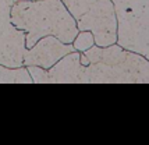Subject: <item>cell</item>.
<instances>
[{
  "label": "cell",
  "mask_w": 149,
  "mask_h": 145,
  "mask_svg": "<svg viewBox=\"0 0 149 145\" xmlns=\"http://www.w3.org/2000/svg\"><path fill=\"white\" fill-rule=\"evenodd\" d=\"M88 64L79 63V52L65 54L47 70V84H148L149 59L125 50L117 43L86 49Z\"/></svg>",
  "instance_id": "6da1fadb"
},
{
  "label": "cell",
  "mask_w": 149,
  "mask_h": 145,
  "mask_svg": "<svg viewBox=\"0 0 149 145\" xmlns=\"http://www.w3.org/2000/svg\"><path fill=\"white\" fill-rule=\"evenodd\" d=\"M11 22L25 32V49L40 38L52 35L63 43H71L78 28L61 0L15 1L10 8Z\"/></svg>",
  "instance_id": "7a4b0ae2"
},
{
  "label": "cell",
  "mask_w": 149,
  "mask_h": 145,
  "mask_svg": "<svg viewBox=\"0 0 149 145\" xmlns=\"http://www.w3.org/2000/svg\"><path fill=\"white\" fill-rule=\"evenodd\" d=\"M116 15V43L149 59V0H111Z\"/></svg>",
  "instance_id": "3957f363"
},
{
  "label": "cell",
  "mask_w": 149,
  "mask_h": 145,
  "mask_svg": "<svg viewBox=\"0 0 149 145\" xmlns=\"http://www.w3.org/2000/svg\"><path fill=\"white\" fill-rule=\"evenodd\" d=\"M78 31H91L96 46L116 43V15L111 0H61Z\"/></svg>",
  "instance_id": "277c9868"
},
{
  "label": "cell",
  "mask_w": 149,
  "mask_h": 145,
  "mask_svg": "<svg viewBox=\"0 0 149 145\" xmlns=\"http://www.w3.org/2000/svg\"><path fill=\"white\" fill-rule=\"evenodd\" d=\"M11 3L0 0V64L10 68L22 66L25 32L15 28L10 15Z\"/></svg>",
  "instance_id": "5b68a950"
},
{
  "label": "cell",
  "mask_w": 149,
  "mask_h": 145,
  "mask_svg": "<svg viewBox=\"0 0 149 145\" xmlns=\"http://www.w3.org/2000/svg\"><path fill=\"white\" fill-rule=\"evenodd\" d=\"M74 50L75 49L71 43H63L56 36L47 35V36L40 38L32 47L25 49L22 66H36L49 70L61 57H64L65 54L74 52Z\"/></svg>",
  "instance_id": "8992f818"
},
{
  "label": "cell",
  "mask_w": 149,
  "mask_h": 145,
  "mask_svg": "<svg viewBox=\"0 0 149 145\" xmlns=\"http://www.w3.org/2000/svg\"><path fill=\"white\" fill-rule=\"evenodd\" d=\"M0 84H32V78L25 66L10 68L0 64Z\"/></svg>",
  "instance_id": "52a82bcc"
},
{
  "label": "cell",
  "mask_w": 149,
  "mask_h": 145,
  "mask_svg": "<svg viewBox=\"0 0 149 145\" xmlns=\"http://www.w3.org/2000/svg\"><path fill=\"white\" fill-rule=\"evenodd\" d=\"M71 45L77 52H85L86 49H89L91 46L95 45L93 35L91 31H78L74 40L71 42Z\"/></svg>",
  "instance_id": "ba28073f"
},
{
  "label": "cell",
  "mask_w": 149,
  "mask_h": 145,
  "mask_svg": "<svg viewBox=\"0 0 149 145\" xmlns=\"http://www.w3.org/2000/svg\"><path fill=\"white\" fill-rule=\"evenodd\" d=\"M8 1L13 4V3H15V1H32V0H8Z\"/></svg>",
  "instance_id": "9c48e42d"
}]
</instances>
